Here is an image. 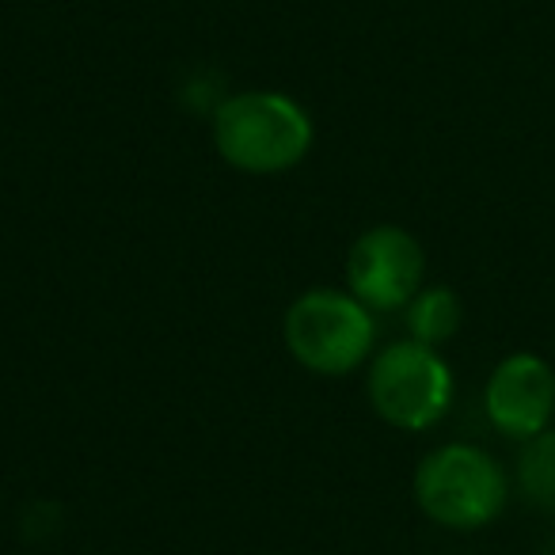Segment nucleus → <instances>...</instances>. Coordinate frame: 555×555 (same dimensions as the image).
<instances>
[{
    "label": "nucleus",
    "mask_w": 555,
    "mask_h": 555,
    "mask_svg": "<svg viewBox=\"0 0 555 555\" xmlns=\"http://www.w3.org/2000/svg\"><path fill=\"white\" fill-rule=\"evenodd\" d=\"M426 255L408 229L377 224L362 232L347 255V286L370 312L408 309L423 289Z\"/></svg>",
    "instance_id": "nucleus-5"
},
{
    "label": "nucleus",
    "mask_w": 555,
    "mask_h": 555,
    "mask_svg": "<svg viewBox=\"0 0 555 555\" xmlns=\"http://www.w3.org/2000/svg\"><path fill=\"white\" fill-rule=\"evenodd\" d=\"M517 487L537 509H555V430H544L525 446L517 461Z\"/></svg>",
    "instance_id": "nucleus-8"
},
{
    "label": "nucleus",
    "mask_w": 555,
    "mask_h": 555,
    "mask_svg": "<svg viewBox=\"0 0 555 555\" xmlns=\"http://www.w3.org/2000/svg\"><path fill=\"white\" fill-rule=\"evenodd\" d=\"M453 400V373L434 347L392 343L370 370V403L396 430H430Z\"/></svg>",
    "instance_id": "nucleus-4"
},
{
    "label": "nucleus",
    "mask_w": 555,
    "mask_h": 555,
    "mask_svg": "<svg viewBox=\"0 0 555 555\" xmlns=\"http://www.w3.org/2000/svg\"><path fill=\"white\" fill-rule=\"evenodd\" d=\"M214 145L247 176H278L309 156L312 118L282 92H240L214 111Z\"/></svg>",
    "instance_id": "nucleus-1"
},
{
    "label": "nucleus",
    "mask_w": 555,
    "mask_h": 555,
    "mask_svg": "<svg viewBox=\"0 0 555 555\" xmlns=\"http://www.w3.org/2000/svg\"><path fill=\"white\" fill-rule=\"evenodd\" d=\"M373 317L354 294L309 289L286 312V347L294 362L320 377L358 370L373 347Z\"/></svg>",
    "instance_id": "nucleus-3"
},
{
    "label": "nucleus",
    "mask_w": 555,
    "mask_h": 555,
    "mask_svg": "<svg viewBox=\"0 0 555 555\" xmlns=\"http://www.w3.org/2000/svg\"><path fill=\"white\" fill-rule=\"evenodd\" d=\"M552 555H555V544H552Z\"/></svg>",
    "instance_id": "nucleus-9"
},
{
    "label": "nucleus",
    "mask_w": 555,
    "mask_h": 555,
    "mask_svg": "<svg viewBox=\"0 0 555 555\" xmlns=\"http://www.w3.org/2000/svg\"><path fill=\"white\" fill-rule=\"evenodd\" d=\"M408 327L411 339L423 347H441L456 335L461 327V297L446 286L418 289L415 301L408 305Z\"/></svg>",
    "instance_id": "nucleus-7"
},
{
    "label": "nucleus",
    "mask_w": 555,
    "mask_h": 555,
    "mask_svg": "<svg viewBox=\"0 0 555 555\" xmlns=\"http://www.w3.org/2000/svg\"><path fill=\"white\" fill-rule=\"evenodd\" d=\"M487 418L506 438L532 441L552 426L555 415V370L537 354H509L494 365L487 380Z\"/></svg>",
    "instance_id": "nucleus-6"
},
{
    "label": "nucleus",
    "mask_w": 555,
    "mask_h": 555,
    "mask_svg": "<svg viewBox=\"0 0 555 555\" xmlns=\"http://www.w3.org/2000/svg\"><path fill=\"white\" fill-rule=\"evenodd\" d=\"M415 499L430 521L446 529H483L506 506V476L499 461L476 446H441L418 464Z\"/></svg>",
    "instance_id": "nucleus-2"
}]
</instances>
